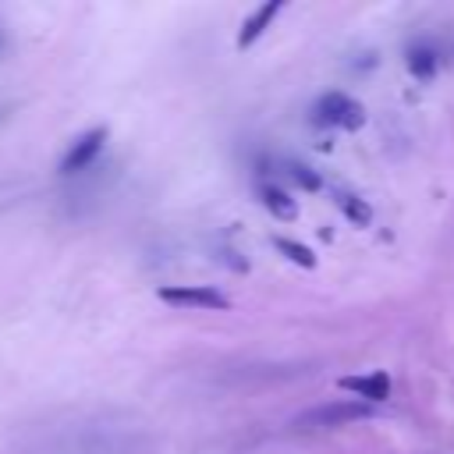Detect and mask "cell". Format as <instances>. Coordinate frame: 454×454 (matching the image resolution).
I'll return each instance as SVG.
<instances>
[{
  "label": "cell",
  "mask_w": 454,
  "mask_h": 454,
  "mask_svg": "<svg viewBox=\"0 0 454 454\" xmlns=\"http://www.w3.org/2000/svg\"><path fill=\"white\" fill-rule=\"evenodd\" d=\"M369 415H376V404H365V401H330V404L301 411L294 419V429H337V426H348V422H358V419H369Z\"/></svg>",
  "instance_id": "6da1fadb"
},
{
  "label": "cell",
  "mask_w": 454,
  "mask_h": 454,
  "mask_svg": "<svg viewBox=\"0 0 454 454\" xmlns=\"http://www.w3.org/2000/svg\"><path fill=\"white\" fill-rule=\"evenodd\" d=\"M312 124L355 131V128L365 124V110H362V103H355L348 92H326V96H319L316 106H312Z\"/></svg>",
  "instance_id": "7a4b0ae2"
},
{
  "label": "cell",
  "mask_w": 454,
  "mask_h": 454,
  "mask_svg": "<svg viewBox=\"0 0 454 454\" xmlns=\"http://www.w3.org/2000/svg\"><path fill=\"white\" fill-rule=\"evenodd\" d=\"M103 142H106V128H89L85 135H78V138L71 142V149H67L64 160H60V170H64V174L85 170V167L96 160V153L103 149Z\"/></svg>",
  "instance_id": "3957f363"
},
{
  "label": "cell",
  "mask_w": 454,
  "mask_h": 454,
  "mask_svg": "<svg viewBox=\"0 0 454 454\" xmlns=\"http://www.w3.org/2000/svg\"><path fill=\"white\" fill-rule=\"evenodd\" d=\"M160 301L181 309H227V294L213 287H160Z\"/></svg>",
  "instance_id": "277c9868"
},
{
  "label": "cell",
  "mask_w": 454,
  "mask_h": 454,
  "mask_svg": "<svg viewBox=\"0 0 454 454\" xmlns=\"http://www.w3.org/2000/svg\"><path fill=\"white\" fill-rule=\"evenodd\" d=\"M340 390L358 394L365 404H383L390 397V376L387 372H365V376H344Z\"/></svg>",
  "instance_id": "5b68a950"
},
{
  "label": "cell",
  "mask_w": 454,
  "mask_h": 454,
  "mask_svg": "<svg viewBox=\"0 0 454 454\" xmlns=\"http://www.w3.org/2000/svg\"><path fill=\"white\" fill-rule=\"evenodd\" d=\"M280 7H284L280 0H270V4L255 7V11H252V14L245 18L241 32H238V46H241V50H248V46H252V43H255V39H259V35L266 32V25H270V21H273V18L280 14Z\"/></svg>",
  "instance_id": "8992f818"
},
{
  "label": "cell",
  "mask_w": 454,
  "mask_h": 454,
  "mask_svg": "<svg viewBox=\"0 0 454 454\" xmlns=\"http://www.w3.org/2000/svg\"><path fill=\"white\" fill-rule=\"evenodd\" d=\"M259 199H262V206H266L277 220H294V216H298L294 199H291L284 188H277V184H259Z\"/></svg>",
  "instance_id": "52a82bcc"
},
{
  "label": "cell",
  "mask_w": 454,
  "mask_h": 454,
  "mask_svg": "<svg viewBox=\"0 0 454 454\" xmlns=\"http://www.w3.org/2000/svg\"><path fill=\"white\" fill-rule=\"evenodd\" d=\"M436 67H440V53L429 46V43H419V46H411L408 50V71L415 74V78H433L436 74Z\"/></svg>",
  "instance_id": "ba28073f"
},
{
  "label": "cell",
  "mask_w": 454,
  "mask_h": 454,
  "mask_svg": "<svg viewBox=\"0 0 454 454\" xmlns=\"http://www.w3.org/2000/svg\"><path fill=\"white\" fill-rule=\"evenodd\" d=\"M333 199H337V209H340L355 227H369V223H372V209H369L365 199H358V195H351V192H337Z\"/></svg>",
  "instance_id": "9c48e42d"
},
{
  "label": "cell",
  "mask_w": 454,
  "mask_h": 454,
  "mask_svg": "<svg viewBox=\"0 0 454 454\" xmlns=\"http://www.w3.org/2000/svg\"><path fill=\"white\" fill-rule=\"evenodd\" d=\"M273 245H277V252H280L284 259H291V262H298V266H305V270H312V266H316V255H312V248H309V245L291 241V238H273Z\"/></svg>",
  "instance_id": "30bf717a"
},
{
  "label": "cell",
  "mask_w": 454,
  "mask_h": 454,
  "mask_svg": "<svg viewBox=\"0 0 454 454\" xmlns=\"http://www.w3.org/2000/svg\"><path fill=\"white\" fill-rule=\"evenodd\" d=\"M287 174H291V181H294L298 188H305V192H319V188H323L319 174H316V170H309L305 163H287Z\"/></svg>",
  "instance_id": "8fae6325"
},
{
  "label": "cell",
  "mask_w": 454,
  "mask_h": 454,
  "mask_svg": "<svg viewBox=\"0 0 454 454\" xmlns=\"http://www.w3.org/2000/svg\"><path fill=\"white\" fill-rule=\"evenodd\" d=\"M7 53V35H4V25H0V57Z\"/></svg>",
  "instance_id": "7c38bea8"
}]
</instances>
